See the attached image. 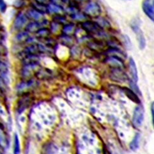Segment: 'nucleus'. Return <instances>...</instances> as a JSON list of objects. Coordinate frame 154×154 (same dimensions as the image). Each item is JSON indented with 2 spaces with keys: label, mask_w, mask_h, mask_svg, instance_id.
<instances>
[{
  "label": "nucleus",
  "mask_w": 154,
  "mask_h": 154,
  "mask_svg": "<svg viewBox=\"0 0 154 154\" xmlns=\"http://www.w3.org/2000/svg\"><path fill=\"white\" fill-rule=\"evenodd\" d=\"M82 27L88 35L91 36H105L104 29L99 23L89 20L85 21L82 23Z\"/></svg>",
  "instance_id": "nucleus-1"
},
{
  "label": "nucleus",
  "mask_w": 154,
  "mask_h": 154,
  "mask_svg": "<svg viewBox=\"0 0 154 154\" xmlns=\"http://www.w3.org/2000/svg\"><path fill=\"white\" fill-rule=\"evenodd\" d=\"M131 27L136 34V36L139 44V47L140 49H144L146 45V42L143 32L141 30L140 26L137 22H133L131 24Z\"/></svg>",
  "instance_id": "nucleus-2"
},
{
  "label": "nucleus",
  "mask_w": 154,
  "mask_h": 154,
  "mask_svg": "<svg viewBox=\"0 0 154 154\" xmlns=\"http://www.w3.org/2000/svg\"><path fill=\"white\" fill-rule=\"evenodd\" d=\"M85 14L91 17H98L101 14V8L96 2L89 3L85 8Z\"/></svg>",
  "instance_id": "nucleus-3"
},
{
  "label": "nucleus",
  "mask_w": 154,
  "mask_h": 154,
  "mask_svg": "<svg viewBox=\"0 0 154 154\" xmlns=\"http://www.w3.org/2000/svg\"><path fill=\"white\" fill-rule=\"evenodd\" d=\"M144 119V110L142 106H137L133 113V123L134 126L139 127L142 125Z\"/></svg>",
  "instance_id": "nucleus-4"
},
{
  "label": "nucleus",
  "mask_w": 154,
  "mask_h": 154,
  "mask_svg": "<svg viewBox=\"0 0 154 154\" xmlns=\"http://www.w3.org/2000/svg\"><path fill=\"white\" fill-rule=\"evenodd\" d=\"M142 7L145 14L154 22V0H144Z\"/></svg>",
  "instance_id": "nucleus-5"
},
{
  "label": "nucleus",
  "mask_w": 154,
  "mask_h": 154,
  "mask_svg": "<svg viewBox=\"0 0 154 154\" xmlns=\"http://www.w3.org/2000/svg\"><path fill=\"white\" fill-rule=\"evenodd\" d=\"M106 62L113 69H122L124 67V62L119 56H110L106 59Z\"/></svg>",
  "instance_id": "nucleus-6"
},
{
  "label": "nucleus",
  "mask_w": 154,
  "mask_h": 154,
  "mask_svg": "<svg viewBox=\"0 0 154 154\" xmlns=\"http://www.w3.org/2000/svg\"><path fill=\"white\" fill-rule=\"evenodd\" d=\"M27 22V16L22 13V12H20L16 17V19L14 22V27L17 30L22 29L25 25H26Z\"/></svg>",
  "instance_id": "nucleus-7"
},
{
  "label": "nucleus",
  "mask_w": 154,
  "mask_h": 154,
  "mask_svg": "<svg viewBox=\"0 0 154 154\" xmlns=\"http://www.w3.org/2000/svg\"><path fill=\"white\" fill-rule=\"evenodd\" d=\"M89 48L94 51H101L104 50L106 46H107V43H104L97 39H93L89 41L88 43Z\"/></svg>",
  "instance_id": "nucleus-8"
},
{
  "label": "nucleus",
  "mask_w": 154,
  "mask_h": 154,
  "mask_svg": "<svg viewBox=\"0 0 154 154\" xmlns=\"http://www.w3.org/2000/svg\"><path fill=\"white\" fill-rule=\"evenodd\" d=\"M123 90L126 94V96L129 98L130 100H131L133 102H135L136 104H139L140 103V100L137 96V94H136L131 89H129L126 87H123Z\"/></svg>",
  "instance_id": "nucleus-9"
},
{
  "label": "nucleus",
  "mask_w": 154,
  "mask_h": 154,
  "mask_svg": "<svg viewBox=\"0 0 154 154\" xmlns=\"http://www.w3.org/2000/svg\"><path fill=\"white\" fill-rule=\"evenodd\" d=\"M129 66H130V70L132 80L137 83L138 81V72H137V69L136 63L133 60V59L132 58L130 59Z\"/></svg>",
  "instance_id": "nucleus-10"
},
{
  "label": "nucleus",
  "mask_w": 154,
  "mask_h": 154,
  "mask_svg": "<svg viewBox=\"0 0 154 154\" xmlns=\"http://www.w3.org/2000/svg\"><path fill=\"white\" fill-rule=\"evenodd\" d=\"M45 24V23H44L43 21L42 23L38 21L32 22L27 25L26 27H25V30L28 32H36L38 30L42 28V25Z\"/></svg>",
  "instance_id": "nucleus-11"
},
{
  "label": "nucleus",
  "mask_w": 154,
  "mask_h": 154,
  "mask_svg": "<svg viewBox=\"0 0 154 154\" xmlns=\"http://www.w3.org/2000/svg\"><path fill=\"white\" fill-rule=\"evenodd\" d=\"M26 16H27V17H29L31 19H33L35 21L40 20L43 17V14L41 13V12H38V11L35 10L33 8L29 10L27 12Z\"/></svg>",
  "instance_id": "nucleus-12"
},
{
  "label": "nucleus",
  "mask_w": 154,
  "mask_h": 154,
  "mask_svg": "<svg viewBox=\"0 0 154 154\" xmlns=\"http://www.w3.org/2000/svg\"><path fill=\"white\" fill-rule=\"evenodd\" d=\"M122 69H113V71L112 72L113 79H115V80H117L119 82L125 81V80L127 79V76L122 72Z\"/></svg>",
  "instance_id": "nucleus-13"
},
{
  "label": "nucleus",
  "mask_w": 154,
  "mask_h": 154,
  "mask_svg": "<svg viewBox=\"0 0 154 154\" xmlns=\"http://www.w3.org/2000/svg\"><path fill=\"white\" fill-rule=\"evenodd\" d=\"M48 11L49 13H54L60 14L63 11V9L60 5L51 3L48 5Z\"/></svg>",
  "instance_id": "nucleus-14"
},
{
  "label": "nucleus",
  "mask_w": 154,
  "mask_h": 154,
  "mask_svg": "<svg viewBox=\"0 0 154 154\" xmlns=\"http://www.w3.org/2000/svg\"><path fill=\"white\" fill-rule=\"evenodd\" d=\"M51 32V31L48 29L41 28L36 32V36L39 38L46 39V38H48V36H49Z\"/></svg>",
  "instance_id": "nucleus-15"
},
{
  "label": "nucleus",
  "mask_w": 154,
  "mask_h": 154,
  "mask_svg": "<svg viewBox=\"0 0 154 154\" xmlns=\"http://www.w3.org/2000/svg\"><path fill=\"white\" fill-rule=\"evenodd\" d=\"M32 7L33 9L38 11V12H41V13H42L43 14L46 13V12H48V6H46V5L38 3L36 2V3L32 4Z\"/></svg>",
  "instance_id": "nucleus-16"
},
{
  "label": "nucleus",
  "mask_w": 154,
  "mask_h": 154,
  "mask_svg": "<svg viewBox=\"0 0 154 154\" xmlns=\"http://www.w3.org/2000/svg\"><path fill=\"white\" fill-rule=\"evenodd\" d=\"M139 141H140V135L139 134H136L132 141L130 144V147L131 149L133 151H136L138 149L139 146Z\"/></svg>",
  "instance_id": "nucleus-17"
},
{
  "label": "nucleus",
  "mask_w": 154,
  "mask_h": 154,
  "mask_svg": "<svg viewBox=\"0 0 154 154\" xmlns=\"http://www.w3.org/2000/svg\"><path fill=\"white\" fill-rule=\"evenodd\" d=\"M75 30V25L73 23H69V24H66L64 25L62 31L63 34L70 35L73 33Z\"/></svg>",
  "instance_id": "nucleus-18"
},
{
  "label": "nucleus",
  "mask_w": 154,
  "mask_h": 154,
  "mask_svg": "<svg viewBox=\"0 0 154 154\" xmlns=\"http://www.w3.org/2000/svg\"><path fill=\"white\" fill-rule=\"evenodd\" d=\"M60 41L64 45H71L73 43V39L70 35L63 34L60 37Z\"/></svg>",
  "instance_id": "nucleus-19"
},
{
  "label": "nucleus",
  "mask_w": 154,
  "mask_h": 154,
  "mask_svg": "<svg viewBox=\"0 0 154 154\" xmlns=\"http://www.w3.org/2000/svg\"><path fill=\"white\" fill-rule=\"evenodd\" d=\"M29 102L28 98H23V99L20 100V104H19L18 106V112L19 113H22L25 109H26L28 106Z\"/></svg>",
  "instance_id": "nucleus-20"
},
{
  "label": "nucleus",
  "mask_w": 154,
  "mask_h": 154,
  "mask_svg": "<svg viewBox=\"0 0 154 154\" xmlns=\"http://www.w3.org/2000/svg\"><path fill=\"white\" fill-rule=\"evenodd\" d=\"M17 40L20 42H26L29 40V33L26 32H22L19 33L17 34Z\"/></svg>",
  "instance_id": "nucleus-21"
},
{
  "label": "nucleus",
  "mask_w": 154,
  "mask_h": 154,
  "mask_svg": "<svg viewBox=\"0 0 154 154\" xmlns=\"http://www.w3.org/2000/svg\"><path fill=\"white\" fill-rule=\"evenodd\" d=\"M20 142L17 134L14 136V154H20Z\"/></svg>",
  "instance_id": "nucleus-22"
},
{
  "label": "nucleus",
  "mask_w": 154,
  "mask_h": 154,
  "mask_svg": "<svg viewBox=\"0 0 154 154\" xmlns=\"http://www.w3.org/2000/svg\"><path fill=\"white\" fill-rule=\"evenodd\" d=\"M0 146L3 147H5L7 146L6 136L1 128H0Z\"/></svg>",
  "instance_id": "nucleus-23"
},
{
  "label": "nucleus",
  "mask_w": 154,
  "mask_h": 154,
  "mask_svg": "<svg viewBox=\"0 0 154 154\" xmlns=\"http://www.w3.org/2000/svg\"><path fill=\"white\" fill-rule=\"evenodd\" d=\"M130 87L131 88L132 90L137 94H139V95H141V93L139 90V88H138L137 84L136 82H134V81L133 80H131L130 81Z\"/></svg>",
  "instance_id": "nucleus-24"
},
{
  "label": "nucleus",
  "mask_w": 154,
  "mask_h": 154,
  "mask_svg": "<svg viewBox=\"0 0 154 154\" xmlns=\"http://www.w3.org/2000/svg\"><path fill=\"white\" fill-rule=\"evenodd\" d=\"M60 25V23L54 21L53 22L51 23V31L52 32H54V33H57V32L59 31Z\"/></svg>",
  "instance_id": "nucleus-25"
},
{
  "label": "nucleus",
  "mask_w": 154,
  "mask_h": 154,
  "mask_svg": "<svg viewBox=\"0 0 154 154\" xmlns=\"http://www.w3.org/2000/svg\"><path fill=\"white\" fill-rule=\"evenodd\" d=\"M54 21L56 22H57L60 24H62V23H66L67 19L65 17L62 16L60 14H57L54 17Z\"/></svg>",
  "instance_id": "nucleus-26"
},
{
  "label": "nucleus",
  "mask_w": 154,
  "mask_h": 154,
  "mask_svg": "<svg viewBox=\"0 0 154 154\" xmlns=\"http://www.w3.org/2000/svg\"><path fill=\"white\" fill-rule=\"evenodd\" d=\"M8 71V67L6 66V64L2 62V60H0V73H6Z\"/></svg>",
  "instance_id": "nucleus-27"
},
{
  "label": "nucleus",
  "mask_w": 154,
  "mask_h": 154,
  "mask_svg": "<svg viewBox=\"0 0 154 154\" xmlns=\"http://www.w3.org/2000/svg\"><path fill=\"white\" fill-rule=\"evenodd\" d=\"M7 9V5L5 3V0H0V11L5 12Z\"/></svg>",
  "instance_id": "nucleus-28"
},
{
  "label": "nucleus",
  "mask_w": 154,
  "mask_h": 154,
  "mask_svg": "<svg viewBox=\"0 0 154 154\" xmlns=\"http://www.w3.org/2000/svg\"><path fill=\"white\" fill-rule=\"evenodd\" d=\"M151 113H152L153 125V128H154V101L152 102L151 104Z\"/></svg>",
  "instance_id": "nucleus-29"
},
{
  "label": "nucleus",
  "mask_w": 154,
  "mask_h": 154,
  "mask_svg": "<svg viewBox=\"0 0 154 154\" xmlns=\"http://www.w3.org/2000/svg\"><path fill=\"white\" fill-rule=\"evenodd\" d=\"M50 1L52 2V3L58 5H60V3L62 2V0H50Z\"/></svg>",
  "instance_id": "nucleus-30"
},
{
  "label": "nucleus",
  "mask_w": 154,
  "mask_h": 154,
  "mask_svg": "<svg viewBox=\"0 0 154 154\" xmlns=\"http://www.w3.org/2000/svg\"><path fill=\"white\" fill-rule=\"evenodd\" d=\"M36 2L38 3H41V4H44V5H46V2L48 0H35Z\"/></svg>",
  "instance_id": "nucleus-31"
},
{
  "label": "nucleus",
  "mask_w": 154,
  "mask_h": 154,
  "mask_svg": "<svg viewBox=\"0 0 154 154\" xmlns=\"http://www.w3.org/2000/svg\"><path fill=\"white\" fill-rule=\"evenodd\" d=\"M5 82L2 77H0V88H3L5 86Z\"/></svg>",
  "instance_id": "nucleus-32"
},
{
  "label": "nucleus",
  "mask_w": 154,
  "mask_h": 154,
  "mask_svg": "<svg viewBox=\"0 0 154 154\" xmlns=\"http://www.w3.org/2000/svg\"><path fill=\"white\" fill-rule=\"evenodd\" d=\"M75 1L76 2H79V3H82V2H85L86 1H87V0H75Z\"/></svg>",
  "instance_id": "nucleus-33"
},
{
  "label": "nucleus",
  "mask_w": 154,
  "mask_h": 154,
  "mask_svg": "<svg viewBox=\"0 0 154 154\" xmlns=\"http://www.w3.org/2000/svg\"><path fill=\"white\" fill-rule=\"evenodd\" d=\"M2 26L0 25V31H2Z\"/></svg>",
  "instance_id": "nucleus-34"
},
{
  "label": "nucleus",
  "mask_w": 154,
  "mask_h": 154,
  "mask_svg": "<svg viewBox=\"0 0 154 154\" xmlns=\"http://www.w3.org/2000/svg\"><path fill=\"white\" fill-rule=\"evenodd\" d=\"M0 154H1V153H0Z\"/></svg>",
  "instance_id": "nucleus-35"
}]
</instances>
